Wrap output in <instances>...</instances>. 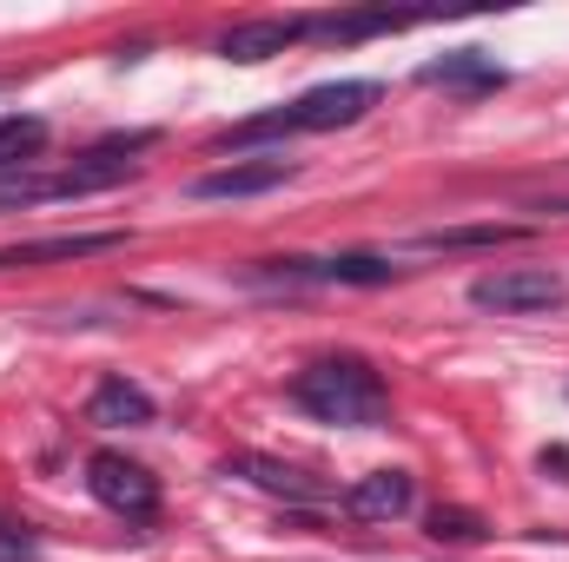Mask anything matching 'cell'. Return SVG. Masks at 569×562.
<instances>
[{"instance_id": "1", "label": "cell", "mask_w": 569, "mask_h": 562, "mask_svg": "<svg viewBox=\"0 0 569 562\" xmlns=\"http://www.w3.org/2000/svg\"><path fill=\"white\" fill-rule=\"evenodd\" d=\"M291 404L311 423H338V430H378V423L391 418L385 378H378L365 358H351V351L311 358V364L291 378Z\"/></svg>"}, {"instance_id": "2", "label": "cell", "mask_w": 569, "mask_h": 562, "mask_svg": "<svg viewBox=\"0 0 569 562\" xmlns=\"http://www.w3.org/2000/svg\"><path fill=\"white\" fill-rule=\"evenodd\" d=\"M378 80H331V87H311L298 100H284L272 113H252L239 120L232 133H219V145H259V140H298V133H331V127H351L378 107Z\"/></svg>"}, {"instance_id": "3", "label": "cell", "mask_w": 569, "mask_h": 562, "mask_svg": "<svg viewBox=\"0 0 569 562\" xmlns=\"http://www.w3.org/2000/svg\"><path fill=\"white\" fill-rule=\"evenodd\" d=\"M152 133H133V140H107L93 145V152H80L67 172H47V179H7L0 185V205H40V199H87V192H107V185H120V179H133L140 172V159Z\"/></svg>"}, {"instance_id": "4", "label": "cell", "mask_w": 569, "mask_h": 562, "mask_svg": "<svg viewBox=\"0 0 569 562\" xmlns=\"http://www.w3.org/2000/svg\"><path fill=\"white\" fill-rule=\"evenodd\" d=\"M398 265L378 252H345V259H266L252 265L246 284H272V291H325V284H391Z\"/></svg>"}, {"instance_id": "5", "label": "cell", "mask_w": 569, "mask_h": 562, "mask_svg": "<svg viewBox=\"0 0 569 562\" xmlns=\"http://www.w3.org/2000/svg\"><path fill=\"white\" fill-rule=\"evenodd\" d=\"M470 304L477 311H497V318H537V311H563L569 304V279L550 265H503V272H483L470 284Z\"/></svg>"}, {"instance_id": "6", "label": "cell", "mask_w": 569, "mask_h": 562, "mask_svg": "<svg viewBox=\"0 0 569 562\" xmlns=\"http://www.w3.org/2000/svg\"><path fill=\"white\" fill-rule=\"evenodd\" d=\"M87 490L127 523H152L159 516V476L146 463H133V456H120V450H93L87 456Z\"/></svg>"}, {"instance_id": "7", "label": "cell", "mask_w": 569, "mask_h": 562, "mask_svg": "<svg viewBox=\"0 0 569 562\" xmlns=\"http://www.w3.org/2000/svg\"><path fill=\"white\" fill-rule=\"evenodd\" d=\"M298 179V159L284 152H252V159H232V165H212L192 179V199H259V192H279Z\"/></svg>"}, {"instance_id": "8", "label": "cell", "mask_w": 569, "mask_h": 562, "mask_svg": "<svg viewBox=\"0 0 569 562\" xmlns=\"http://www.w3.org/2000/svg\"><path fill=\"white\" fill-rule=\"evenodd\" d=\"M345 510L365 516V523H398V516L418 510V476L411 470H371L345 490Z\"/></svg>"}, {"instance_id": "9", "label": "cell", "mask_w": 569, "mask_h": 562, "mask_svg": "<svg viewBox=\"0 0 569 562\" xmlns=\"http://www.w3.org/2000/svg\"><path fill=\"white\" fill-rule=\"evenodd\" d=\"M87 423L100 430H146L152 423V391L133 378H100L93 398H87Z\"/></svg>"}, {"instance_id": "10", "label": "cell", "mask_w": 569, "mask_h": 562, "mask_svg": "<svg viewBox=\"0 0 569 562\" xmlns=\"http://www.w3.org/2000/svg\"><path fill=\"white\" fill-rule=\"evenodd\" d=\"M305 40V13H279V20H246V27H232V33H219V53L226 60H272L284 47H298Z\"/></svg>"}, {"instance_id": "11", "label": "cell", "mask_w": 569, "mask_h": 562, "mask_svg": "<svg viewBox=\"0 0 569 562\" xmlns=\"http://www.w3.org/2000/svg\"><path fill=\"white\" fill-rule=\"evenodd\" d=\"M127 232H60V239H27L0 252V272L13 265H53V259H93V252H120Z\"/></svg>"}, {"instance_id": "12", "label": "cell", "mask_w": 569, "mask_h": 562, "mask_svg": "<svg viewBox=\"0 0 569 562\" xmlns=\"http://www.w3.org/2000/svg\"><path fill=\"white\" fill-rule=\"evenodd\" d=\"M405 13L391 7H358V13H305V40H331V47H351V40H371V33H398Z\"/></svg>"}, {"instance_id": "13", "label": "cell", "mask_w": 569, "mask_h": 562, "mask_svg": "<svg viewBox=\"0 0 569 562\" xmlns=\"http://www.w3.org/2000/svg\"><path fill=\"white\" fill-rule=\"evenodd\" d=\"M418 80H425V87H457V93H497V87H503V67L483 60L477 47H463V53H443V60L418 67Z\"/></svg>"}, {"instance_id": "14", "label": "cell", "mask_w": 569, "mask_h": 562, "mask_svg": "<svg viewBox=\"0 0 569 562\" xmlns=\"http://www.w3.org/2000/svg\"><path fill=\"white\" fill-rule=\"evenodd\" d=\"M530 239V225H443V232H418V252H477V245H517Z\"/></svg>"}, {"instance_id": "15", "label": "cell", "mask_w": 569, "mask_h": 562, "mask_svg": "<svg viewBox=\"0 0 569 562\" xmlns=\"http://www.w3.org/2000/svg\"><path fill=\"white\" fill-rule=\"evenodd\" d=\"M40 145H47V120H33V113H13V120H0V172H20V165H33V159H40Z\"/></svg>"}, {"instance_id": "16", "label": "cell", "mask_w": 569, "mask_h": 562, "mask_svg": "<svg viewBox=\"0 0 569 562\" xmlns=\"http://www.w3.org/2000/svg\"><path fill=\"white\" fill-rule=\"evenodd\" d=\"M232 470H246L259 490H279V496H325L318 483H305V470H284L272 456H226V476H232Z\"/></svg>"}, {"instance_id": "17", "label": "cell", "mask_w": 569, "mask_h": 562, "mask_svg": "<svg viewBox=\"0 0 569 562\" xmlns=\"http://www.w3.org/2000/svg\"><path fill=\"white\" fill-rule=\"evenodd\" d=\"M430 536H437V543H477L483 523H477L470 510H430Z\"/></svg>"}, {"instance_id": "18", "label": "cell", "mask_w": 569, "mask_h": 562, "mask_svg": "<svg viewBox=\"0 0 569 562\" xmlns=\"http://www.w3.org/2000/svg\"><path fill=\"white\" fill-rule=\"evenodd\" d=\"M33 556H40V536H33L27 523L0 516V562H33Z\"/></svg>"}]
</instances>
